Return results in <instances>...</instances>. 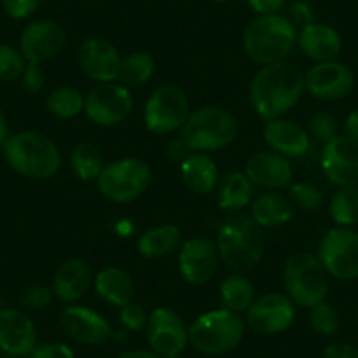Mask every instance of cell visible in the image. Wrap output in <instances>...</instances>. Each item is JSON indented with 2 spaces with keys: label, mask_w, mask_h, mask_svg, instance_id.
<instances>
[{
  "label": "cell",
  "mask_w": 358,
  "mask_h": 358,
  "mask_svg": "<svg viewBox=\"0 0 358 358\" xmlns=\"http://www.w3.org/2000/svg\"><path fill=\"white\" fill-rule=\"evenodd\" d=\"M297 44L302 53L316 64L336 60L343 50V41L336 29L325 23H309L302 27L297 36Z\"/></svg>",
  "instance_id": "cb8c5ba5"
},
{
  "label": "cell",
  "mask_w": 358,
  "mask_h": 358,
  "mask_svg": "<svg viewBox=\"0 0 358 358\" xmlns=\"http://www.w3.org/2000/svg\"><path fill=\"white\" fill-rule=\"evenodd\" d=\"M190 116V102L178 85H162L153 90L144 106V127L155 136L179 132Z\"/></svg>",
  "instance_id": "9c48e42d"
},
{
  "label": "cell",
  "mask_w": 358,
  "mask_h": 358,
  "mask_svg": "<svg viewBox=\"0 0 358 358\" xmlns=\"http://www.w3.org/2000/svg\"><path fill=\"white\" fill-rule=\"evenodd\" d=\"M46 109L60 120H71L85 113V95L72 86H58L46 97Z\"/></svg>",
  "instance_id": "1f68e13d"
},
{
  "label": "cell",
  "mask_w": 358,
  "mask_h": 358,
  "mask_svg": "<svg viewBox=\"0 0 358 358\" xmlns=\"http://www.w3.org/2000/svg\"><path fill=\"white\" fill-rule=\"evenodd\" d=\"M155 74V58L148 51H134L122 60L118 83L127 88L146 85Z\"/></svg>",
  "instance_id": "4dcf8cb0"
},
{
  "label": "cell",
  "mask_w": 358,
  "mask_h": 358,
  "mask_svg": "<svg viewBox=\"0 0 358 358\" xmlns=\"http://www.w3.org/2000/svg\"><path fill=\"white\" fill-rule=\"evenodd\" d=\"M0 309H4V302H2V299H0Z\"/></svg>",
  "instance_id": "f5cc1de1"
},
{
  "label": "cell",
  "mask_w": 358,
  "mask_h": 358,
  "mask_svg": "<svg viewBox=\"0 0 358 358\" xmlns=\"http://www.w3.org/2000/svg\"><path fill=\"white\" fill-rule=\"evenodd\" d=\"M209 2H215V4H225V2H230V0H209Z\"/></svg>",
  "instance_id": "816d5d0a"
},
{
  "label": "cell",
  "mask_w": 358,
  "mask_h": 358,
  "mask_svg": "<svg viewBox=\"0 0 358 358\" xmlns=\"http://www.w3.org/2000/svg\"><path fill=\"white\" fill-rule=\"evenodd\" d=\"M309 325H311L313 332H316L318 336L330 337L339 330V315L334 309V306L323 301L320 304H316L315 308H311V313H309Z\"/></svg>",
  "instance_id": "e575fe53"
},
{
  "label": "cell",
  "mask_w": 358,
  "mask_h": 358,
  "mask_svg": "<svg viewBox=\"0 0 358 358\" xmlns=\"http://www.w3.org/2000/svg\"><path fill=\"white\" fill-rule=\"evenodd\" d=\"M344 132H346L348 137H353V139L358 141V109L350 113L348 118L344 120Z\"/></svg>",
  "instance_id": "c3c4849f"
},
{
  "label": "cell",
  "mask_w": 358,
  "mask_h": 358,
  "mask_svg": "<svg viewBox=\"0 0 358 358\" xmlns=\"http://www.w3.org/2000/svg\"><path fill=\"white\" fill-rule=\"evenodd\" d=\"M134 109L130 88L120 83H99L85 95V115L99 127H116L125 122Z\"/></svg>",
  "instance_id": "8fae6325"
},
{
  "label": "cell",
  "mask_w": 358,
  "mask_h": 358,
  "mask_svg": "<svg viewBox=\"0 0 358 358\" xmlns=\"http://www.w3.org/2000/svg\"><path fill=\"white\" fill-rule=\"evenodd\" d=\"M288 199L292 201V204L299 206L306 211H316L323 204V195L320 188H316L311 183H304V181L292 183L288 187Z\"/></svg>",
  "instance_id": "8d00e7d4"
},
{
  "label": "cell",
  "mask_w": 358,
  "mask_h": 358,
  "mask_svg": "<svg viewBox=\"0 0 358 358\" xmlns=\"http://www.w3.org/2000/svg\"><path fill=\"white\" fill-rule=\"evenodd\" d=\"M329 215L337 227H350L358 223V187H343L332 195Z\"/></svg>",
  "instance_id": "836d02e7"
},
{
  "label": "cell",
  "mask_w": 358,
  "mask_h": 358,
  "mask_svg": "<svg viewBox=\"0 0 358 358\" xmlns=\"http://www.w3.org/2000/svg\"><path fill=\"white\" fill-rule=\"evenodd\" d=\"M94 283L88 264L81 258H69L62 262L53 274V294L64 304H76L88 294Z\"/></svg>",
  "instance_id": "603a6c76"
},
{
  "label": "cell",
  "mask_w": 358,
  "mask_h": 358,
  "mask_svg": "<svg viewBox=\"0 0 358 358\" xmlns=\"http://www.w3.org/2000/svg\"><path fill=\"white\" fill-rule=\"evenodd\" d=\"M53 288L46 287V285H32L27 290H23L22 297H20V304L25 309L39 311V309L48 308L51 301H53Z\"/></svg>",
  "instance_id": "f35d334b"
},
{
  "label": "cell",
  "mask_w": 358,
  "mask_h": 358,
  "mask_svg": "<svg viewBox=\"0 0 358 358\" xmlns=\"http://www.w3.org/2000/svg\"><path fill=\"white\" fill-rule=\"evenodd\" d=\"M220 258L234 273H250L265 253L264 229L250 215L227 216L216 236Z\"/></svg>",
  "instance_id": "7a4b0ae2"
},
{
  "label": "cell",
  "mask_w": 358,
  "mask_h": 358,
  "mask_svg": "<svg viewBox=\"0 0 358 358\" xmlns=\"http://www.w3.org/2000/svg\"><path fill=\"white\" fill-rule=\"evenodd\" d=\"M283 283L288 297L301 308H315L329 294V273L318 255L309 251H301L288 258L283 268Z\"/></svg>",
  "instance_id": "52a82bcc"
},
{
  "label": "cell",
  "mask_w": 358,
  "mask_h": 358,
  "mask_svg": "<svg viewBox=\"0 0 358 358\" xmlns=\"http://www.w3.org/2000/svg\"><path fill=\"white\" fill-rule=\"evenodd\" d=\"M67 43V32L55 20H36L20 34V51L30 64H43L57 57Z\"/></svg>",
  "instance_id": "e0dca14e"
},
{
  "label": "cell",
  "mask_w": 358,
  "mask_h": 358,
  "mask_svg": "<svg viewBox=\"0 0 358 358\" xmlns=\"http://www.w3.org/2000/svg\"><path fill=\"white\" fill-rule=\"evenodd\" d=\"M37 346V329L18 309H0V351L13 358L29 357Z\"/></svg>",
  "instance_id": "ffe728a7"
},
{
  "label": "cell",
  "mask_w": 358,
  "mask_h": 358,
  "mask_svg": "<svg viewBox=\"0 0 358 358\" xmlns=\"http://www.w3.org/2000/svg\"><path fill=\"white\" fill-rule=\"evenodd\" d=\"M43 0H2L4 11L13 20H27L39 9Z\"/></svg>",
  "instance_id": "60d3db41"
},
{
  "label": "cell",
  "mask_w": 358,
  "mask_h": 358,
  "mask_svg": "<svg viewBox=\"0 0 358 358\" xmlns=\"http://www.w3.org/2000/svg\"><path fill=\"white\" fill-rule=\"evenodd\" d=\"M174 358H181V357H174Z\"/></svg>",
  "instance_id": "db71d44e"
},
{
  "label": "cell",
  "mask_w": 358,
  "mask_h": 358,
  "mask_svg": "<svg viewBox=\"0 0 358 358\" xmlns=\"http://www.w3.org/2000/svg\"><path fill=\"white\" fill-rule=\"evenodd\" d=\"M118 358H162L153 350H129L120 355Z\"/></svg>",
  "instance_id": "681fc988"
},
{
  "label": "cell",
  "mask_w": 358,
  "mask_h": 358,
  "mask_svg": "<svg viewBox=\"0 0 358 358\" xmlns=\"http://www.w3.org/2000/svg\"><path fill=\"white\" fill-rule=\"evenodd\" d=\"M306 92L318 101H341L355 88V74L341 62H322L304 74Z\"/></svg>",
  "instance_id": "9a60e30c"
},
{
  "label": "cell",
  "mask_w": 358,
  "mask_h": 358,
  "mask_svg": "<svg viewBox=\"0 0 358 358\" xmlns=\"http://www.w3.org/2000/svg\"><path fill=\"white\" fill-rule=\"evenodd\" d=\"M120 322L130 332H139V330L146 329L148 313L139 302L132 301L120 308Z\"/></svg>",
  "instance_id": "ab89813d"
},
{
  "label": "cell",
  "mask_w": 358,
  "mask_h": 358,
  "mask_svg": "<svg viewBox=\"0 0 358 358\" xmlns=\"http://www.w3.org/2000/svg\"><path fill=\"white\" fill-rule=\"evenodd\" d=\"M246 320L227 308L202 313L188 327V343L197 351L222 357L236 350L244 339Z\"/></svg>",
  "instance_id": "5b68a950"
},
{
  "label": "cell",
  "mask_w": 358,
  "mask_h": 358,
  "mask_svg": "<svg viewBox=\"0 0 358 358\" xmlns=\"http://www.w3.org/2000/svg\"><path fill=\"white\" fill-rule=\"evenodd\" d=\"M27 358H76V355L65 343H48L34 348Z\"/></svg>",
  "instance_id": "7bdbcfd3"
},
{
  "label": "cell",
  "mask_w": 358,
  "mask_h": 358,
  "mask_svg": "<svg viewBox=\"0 0 358 358\" xmlns=\"http://www.w3.org/2000/svg\"><path fill=\"white\" fill-rule=\"evenodd\" d=\"M292 18H294V25L297 23V25H301L302 29V27L313 23L315 13H313V8L308 4V2H304V0H297V2L292 4Z\"/></svg>",
  "instance_id": "ee69618b"
},
{
  "label": "cell",
  "mask_w": 358,
  "mask_h": 358,
  "mask_svg": "<svg viewBox=\"0 0 358 358\" xmlns=\"http://www.w3.org/2000/svg\"><path fill=\"white\" fill-rule=\"evenodd\" d=\"M244 174L250 178L255 187L280 190V188L290 187L294 169L288 158L274 151H258L246 160Z\"/></svg>",
  "instance_id": "44dd1931"
},
{
  "label": "cell",
  "mask_w": 358,
  "mask_h": 358,
  "mask_svg": "<svg viewBox=\"0 0 358 358\" xmlns=\"http://www.w3.org/2000/svg\"><path fill=\"white\" fill-rule=\"evenodd\" d=\"M297 36L294 22L280 13L257 16L244 29V53L260 65L285 62L297 46Z\"/></svg>",
  "instance_id": "277c9868"
},
{
  "label": "cell",
  "mask_w": 358,
  "mask_h": 358,
  "mask_svg": "<svg viewBox=\"0 0 358 358\" xmlns=\"http://www.w3.org/2000/svg\"><path fill=\"white\" fill-rule=\"evenodd\" d=\"M104 167V158H102L99 148H95L94 144L81 143L71 151V169L76 178L81 179V181H86V183L97 181Z\"/></svg>",
  "instance_id": "d6a6232c"
},
{
  "label": "cell",
  "mask_w": 358,
  "mask_h": 358,
  "mask_svg": "<svg viewBox=\"0 0 358 358\" xmlns=\"http://www.w3.org/2000/svg\"><path fill=\"white\" fill-rule=\"evenodd\" d=\"M246 2L258 16H262L276 15V13L283 8L287 0H246Z\"/></svg>",
  "instance_id": "bcb514c9"
},
{
  "label": "cell",
  "mask_w": 358,
  "mask_h": 358,
  "mask_svg": "<svg viewBox=\"0 0 358 358\" xmlns=\"http://www.w3.org/2000/svg\"><path fill=\"white\" fill-rule=\"evenodd\" d=\"M295 322V304L287 294L271 292L255 299L246 311V325L253 332L273 336L290 329Z\"/></svg>",
  "instance_id": "5bb4252c"
},
{
  "label": "cell",
  "mask_w": 358,
  "mask_h": 358,
  "mask_svg": "<svg viewBox=\"0 0 358 358\" xmlns=\"http://www.w3.org/2000/svg\"><path fill=\"white\" fill-rule=\"evenodd\" d=\"M165 153H167V157L171 158L172 162H178V164H181V162H183L185 158L192 153V151H190V148L185 144V141L179 137V139L171 141V143H169L167 151H165Z\"/></svg>",
  "instance_id": "7dc6e473"
},
{
  "label": "cell",
  "mask_w": 358,
  "mask_h": 358,
  "mask_svg": "<svg viewBox=\"0 0 358 358\" xmlns=\"http://www.w3.org/2000/svg\"><path fill=\"white\" fill-rule=\"evenodd\" d=\"M146 337L151 350L162 358H174L188 346V327L171 308H155L148 315Z\"/></svg>",
  "instance_id": "7c38bea8"
},
{
  "label": "cell",
  "mask_w": 358,
  "mask_h": 358,
  "mask_svg": "<svg viewBox=\"0 0 358 358\" xmlns=\"http://www.w3.org/2000/svg\"><path fill=\"white\" fill-rule=\"evenodd\" d=\"M306 92L304 72L290 62L264 65L250 85V106L265 122L281 118Z\"/></svg>",
  "instance_id": "6da1fadb"
},
{
  "label": "cell",
  "mask_w": 358,
  "mask_h": 358,
  "mask_svg": "<svg viewBox=\"0 0 358 358\" xmlns=\"http://www.w3.org/2000/svg\"><path fill=\"white\" fill-rule=\"evenodd\" d=\"M220 299L223 308L241 315L246 313L255 302V287L246 274L234 273L220 285Z\"/></svg>",
  "instance_id": "f546056e"
},
{
  "label": "cell",
  "mask_w": 358,
  "mask_h": 358,
  "mask_svg": "<svg viewBox=\"0 0 358 358\" xmlns=\"http://www.w3.org/2000/svg\"><path fill=\"white\" fill-rule=\"evenodd\" d=\"M220 258L215 241L204 236H194L179 246L178 267L179 274L192 287H202L215 278Z\"/></svg>",
  "instance_id": "4fadbf2b"
},
{
  "label": "cell",
  "mask_w": 358,
  "mask_h": 358,
  "mask_svg": "<svg viewBox=\"0 0 358 358\" xmlns=\"http://www.w3.org/2000/svg\"><path fill=\"white\" fill-rule=\"evenodd\" d=\"M253 188L255 185L244 174V171L229 172L220 179L218 187L215 190L218 208L222 211L230 213V215L241 213L253 201Z\"/></svg>",
  "instance_id": "83f0119b"
},
{
  "label": "cell",
  "mask_w": 358,
  "mask_h": 358,
  "mask_svg": "<svg viewBox=\"0 0 358 358\" xmlns=\"http://www.w3.org/2000/svg\"><path fill=\"white\" fill-rule=\"evenodd\" d=\"M181 239L183 237H181V230L178 225L164 223V225H157L141 234L139 241H137V250L144 258L157 260V258H164L174 253L183 243Z\"/></svg>",
  "instance_id": "f1b7e54d"
},
{
  "label": "cell",
  "mask_w": 358,
  "mask_h": 358,
  "mask_svg": "<svg viewBox=\"0 0 358 358\" xmlns=\"http://www.w3.org/2000/svg\"><path fill=\"white\" fill-rule=\"evenodd\" d=\"M151 183V169L143 158L127 157L111 162L97 178L102 197L115 204H130L137 201Z\"/></svg>",
  "instance_id": "ba28073f"
},
{
  "label": "cell",
  "mask_w": 358,
  "mask_h": 358,
  "mask_svg": "<svg viewBox=\"0 0 358 358\" xmlns=\"http://www.w3.org/2000/svg\"><path fill=\"white\" fill-rule=\"evenodd\" d=\"M316 255L329 276L343 281L358 280V232L346 227L327 230Z\"/></svg>",
  "instance_id": "30bf717a"
},
{
  "label": "cell",
  "mask_w": 358,
  "mask_h": 358,
  "mask_svg": "<svg viewBox=\"0 0 358 358\" xmlns=\"http://www.w3.org/2000/svg\"><path fill=\"white\" fill-rule=\"evenodd\" d=\"M250 216L262 229H278L292 222L294 204L278 192H267L251 201Z\"/></svg>",
  "instance_id": "484cf974"
},
{
  "label": "cell",
  "mask_w": 358,
  "mask_h": 358,
  "mask_svg": "<svg viewBox=\"0 0 358 358\" xmlns=\"http://www.w3.org/2000/svg\"><path fill=\"white\" fill-rule=\"evenodd\" d=\"M320 165L330 183L336 187H357L358 185V141L348 136H337L323 144Z\"/></svg>",
  "instance_id": "2e32d148"
},
{
  "label": "cell",
  "mask_w": 358,
  "mask_h": 358,
  "mask_svg": "<svg viewBox=\"0 0 358 358\" xmlns=\"http://www.w3.org/2000/svg\"><path fill=\"white\" fill-rule=\"evenodd\" d=\"M95 292L108 304L123 308L134 301L136 285L130 274L120 267H104L95 276Z\"/></svg>",
  "instance_id": "4316f807"
},
{
  "label": "cell",
  "mask_w": 358,
  "mask_h": 358,
  "mask_svg": "<svg viewBox=\"0 0 358 358\" xmlns=\"http://www.w3.org/2000/svg\"><path fill=\"white\" fill-rule=\"evenodd\" d=\"M20 79H22L23 90H27L29 94H37V92L44 86L46 76H44L41 64H30V62H27V67Z\"/></svg>",
  "instance_id": "b9f144b4"
},
{
  "label": "cell",
  "mask_w": 358,
  "mask_h": 358,
  "mask_svg": "<svg viewBox=\"0 0 358 358\" xmlns=\"http://www.w3.org/2000/svg\"><path fill=\"white\" fill-rule=\"evenodd\" d=\"M179 174L188 190L197 195L211 194L220 183V169L208 153L192 151L181 164Z\"/></svg>",
  "instance_id": "d4e9b609"
},
{
  "label": "cell",
  "mask_w": 358,
  "mask_h": 358,
  "mask_svg": "<svg viewBox=\"0 0 358 358\" xmlns=\"http://www.w3.org/2000/svg\"><path fill=\"white\" fill-rule=\"evenodd\" d=\"M239 136V122L229 109L218 106H206L190 113L179 137L190 151H218L230 146Z\"/></svg>",
  "instance_id": "8992f818"
},
{
  "label": "cell",
  "mask_w": 358,
  "mask_h": 358,
  "mask_svg": "<svg viewBox=\"0 0 358 358\" xmlns=\"http://www.w3.org/2000/svg\"><path fill=\"white\" fill-rule=\"evenodd\" d=\"M9 139V125H8V120H6L4 113L0 111V146L4 148V144L8 143Z\"/></svg>",
  "instance_id": "f907efd6"
},
{
  "label": "cell",
  "mask_w": 358,
  "mask_h": 358,
  "mask_svg": "<svg viewBox=\"0 0 358 358\" xmlns=\"http://www.w3.org/2000/svg\"><path fill=\"white\" fill-rule=\"evenodd\" d=\"M27 60L22 51L9 44H0V83H11L22 78Z\"/></svg>",
  "instance_id": "d590c367"
},
{
  "label": "cell",
  "mask_w": 358,
  "mask_h": 358,
  "mask_svg": "<svg viewBox=\"0 0 358 358\" xmlns=\"http://www.w3.org/2000/svg\"><path fill=\"white\" fill-rule=\"evenodd\" d=\"M60 323L69 337L88 346H101L113 337V329L101 313L71 304L62 311Z\"/></svg>",
  "instance_id": "d6986e66"
},
{
  "label": "cell",
  "mask_w": 358,
  "mask_h": 358,
  "mask_svg": "<svg viewBox=\"0 0 358 358\" xmlns=\"http://www.w3.org/2000/svg\"><path fill=\"white\" fill-rule=\"evenodd\" d=\"M4 157L16 174L27 179L46 181L62 167V153L57 144L36 130H22L9 136Z\"/></svg>",
  "instance_id": "3957f363"
},
{
  "label": "cell",
  "mask_w": 358,
  "mask_h": 358,
  "mask_svg": "<svg viewBox=\"0 0 358 358\" xmlns=\"http://www.w3.org/2000/svg\"><path fill=\"white\" fill-rule=\"evenodd\" d=\"M79 65L90 79L97 83L118 81L123 57L115 44L102 37H88L83 41L78 53Z\"/></svg>",
  "instance_id": "ac0fdd59"
},
{
  "label": "cell",
  "mask_w": 358,
  "mask_h": 358,
  "mask_svg": "<svg viewBox=\"0 0 358 358\" xmlns=\"http://www.w3.org/2000/svg\"><path fill=\"white\" fill-rule=\"evenodd\" d=\"M309 137L318 143H330V141L336 139L339 136V127H337V120L334 118L330 113L327 111H318L316 115H313V118L309 120Z\"/></svg>",
  "instance_id": "74e56055"
},
{
  "label": "cell",
  "mask_w": 358,
  "mask_h": 358,
  "mask_svg": "<svg viewBox=\"0 0 358 358\" xmlns=\"http://www.w3.org/2000/svg\"><path fill=\"white\" fill-rule=\"evenodd\" d=\"M264 141L271 151L285 158H301L311 148V137L308 130L299 123L287 118H276L265 122Z\"/></svg>",
  "instance_id": "7402d4cb"
},
{
  "label": "cell",
  "mask_w": 358,
  "mask_h": 358,
  "mask_svg": "<svg viewBox=\"0 0 358 358\" xmlns=\"http://www.w3.org/2000/svg\"><path fill=\"white\" fill-rule=\"evenodd\" d=\"M322 358H358V348L348 343H334L327 346Z\"/></svg>",
  "instance_id": "f6af8a7d"
}]
</instances>
